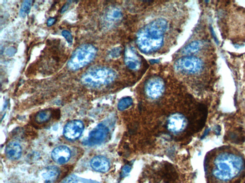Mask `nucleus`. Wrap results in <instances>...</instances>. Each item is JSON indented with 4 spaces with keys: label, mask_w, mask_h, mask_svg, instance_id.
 <instances>
[{
    "label": "nucleus",
    "mask_w": 245,
    "mask_h": 183,
    "mask_svg": "<svg viewBox=\"0 0 245 183\" xmlns=\"http://www.w3.org/2000/svg\"><path fill=\"white\" fill-rule=\"evenodd\" d=\"M168 23L163 19H157L141 29L137 36V45L144 53H150L159 49L163 43V35Z\"/></svg>",
    "instance_id": "nucleus-1"
},
{
    "label": "nucleus",
    "mask_w": 245,
    "mask_h": 183,
    "mask_svg": "<svg viewBox=\"0 0 245 183\" xmlns=\"http://www.w3.org/2000/svg\"><path fill=\"white\" fill-rule=\"evenodd\" d=\"M212 173L217 179L226 181L238 176L244 166V161L232 153H221L213 162Z\"/></svg>",
    "instance_id": "nucleus-2"
},
{
    "label": "nucleus",
    "mask_w": 245,
    "mask_h": 183,
    "mask_svg": "<svg viewBox=\"0 0 245 183\" xmlns=\"http://www.w3.org/2000/svg\"><path fill=\"white\" fill-rule=\"evenodd\" d=\"M116 77V73L112 69L95 67L87 71L82 76L81 81L86 86L98 88L110 84Z\"/></svg>",
    "instance_id": "nucleus-3"
},
{
    "label": "nucleus",
    "mask_w": 245,
    "mask_h": 183,
    "mask_svg": "<svg viewBox=\"0 0 245 183\" xmlns=\"http://www.w3.org/2000/svg\"><path fill=\"white\" fill-rule=\"evenodd\" d=\"M97 54V49L91 44L81 45L74 51L68 61L67 67L72 71L84 67L93 61Z\"/></svg>",
    "instance_id": "nucleus-4"
},
{
    "label": "nucleus",
    "mask_w": 245,
    "mask_h": 183,
    "mask_svg": "<svg viewBox=\"0 0 245 183\" xmlns=\"http://www.w3.org/2000/svg\"><path fill=\"white\" fill-rule=\"evenodd\" d=\"M203 61L195 56H187L180 58L174 63L176 71L188 74H196L200 73L203 68Z\"/></svg>",
    "instance_id": "nucleus-5"
},
{
    "label": "nucleus",
    "mask_w": 245,
    "mask_h": 183,
    "mask_svg": "<svg viewBox=\"0 0 245 183\" xmlns=\"http://www.w3.org/2000/svg\"><path fill=\"white\" fill-rule=\"evenodd\" d=\"M84 129V124L80 120L70 121L66 124L63 129V135L69 140H75L81 136Z\"/></svg>",
    "instance_id": "nucleus-6"
},
{
    "label": "nucleus",
    "mask_w": 245,
    "mask_h": 183,
    "mask_svg": "<svg viewBox=\"0 0 245 183\" xmlns=\"http://www.w3.org/2000/svg\"><path fill=\"white\" fill-rule=\"evenodd\" d=\"M164 83L159 77H153L146 85L147 94L151 98L157 99L162 95L164 90Z\"/></svg>",
    "instance_id": "nucleus-7"
},
{
    "label": "nucleus",
    "mask_w": 245,
    "mask_h": 183,
    "mask_svg": "<svg viewBox=\"0 0 245 183\" xmlns=\"http://www.w3.org/2000/svg\"><path fill=\"white\" fill-rule=\"evenodd\" d=\"M108 134L107 127L102 124H100L90 133L87 143L90 146L101 144L106 140Z\"/></svg>",
    "instance_id": "nucleus-8"
},
{
    "label": "nucleus",
    "mask_w": 245,
    "mask_h": 183,
    "mask_svg": "<svg viewBox=\"0 0 245 183\" xmlns=\"http://www.w3.org/2000/svg\"><path fill=\"white\" fill-rule=\"evenodd\" d=\"M186 120L185 117L180 114H175L170 116L167 122L168 130L173 133L181 132L185 128Z\"/></svg>",
    "instance_id": "nucleus-9"
},
{
    "label": "nucleus",
    "mask_w": 245,
    "mask_h": 183,
    "mask_svg": "<svg viewBox=\"0 0 245 183\" xmlns=\"http://www.w3.org/2000/svg\"><path fill=\"white\" fill-rule=\"evenodd\" d=\"M125 62L129 69L137 71L140 67L141 62L133 47H127L125 51Z\"/></svg>",
    "instance_id": "nucleus-10"
},
{
    "label": "nucleus",
    "mask_w": 245,
    "mask_h": 183,
    "mask_svg": "<svg viewBox=\"0 0 245 183\" xmlns=\"http://www.w3.org/2000/svg\"><path fill=\"white\" fill-rule=\"evenodd\" d=\"M51 156L52 159L58 164H65L70 160L71 156V151L66 146H59L53 150Z\"/></svg>",
    "instance_id": "nucleus-11"
},
{
    "label": "nucleus",
    "mask_w": 245,
    "mask_h": 183,
    "mask_svg": "<svg viewBox=\"0 0 245 183\" xmlns=\"http://www.w3.org/2000/svg\"><path fill=\"white\" fill-rule=\"evenodd\" d=\"M90 166L95 171L107 172L110 167V162L103 156H96L90 161Z\"/></svg>",
    "instance_id": "nucleus-12"
},
{
    "label": "nucleus",
    "mask_w": 245,
    "mask_h": 183,
    "mask_svg": "<svg viewBox=\"0 0 245 183\" xmlns=\"http://www.w3.org/2000/svg\"><path fill=\"white\" fill-rule=\"evenodd\" d=\"M22 148L17 143L12 142L7 145L6 148V154L9 159L15 160L20 158L22 154Z\"/></svg>",
    "instance_id": "nucleus-13"
},
{
    "label": "nucleus",
    "mask_w": 245,
    "mask_h": 183,
    "mask_svg": "<svg viewBox=\"0 0 245 183\" xmlns=\"http://www.w3.org/2000/svg\"><path fill=\"white\" fill-rule=\"evenodd\" d=\"M59 175L58 168L56 166H50L46 168L45 172L43 173V178L49 183H51L57 179Z\"/></svg>",
    "instance_id": "nucleus-14"
},
{
    "label": "nucleus",
    "mask_w": 245,
    "mask_h": 183,
    "mask_svg": "<svg viewBox=\"0 0 245 183\" xmlns=\"http://www.w3.org/2000/svg\"><path fill=\"white\" fill-rule=\"evenodd\" d=\"M203 46V43L202 41H194L185 46L183 49L182 52L185 55L195 54L201 50Z\"/></svg>",
    "instance_id": "nucleus-15"
},
{
    "label": "nucleus",
    "mask_w": 245,
    "mask_h": 183,
    "mask_svg": "<svg viewBox=\"0 0 245 183\" xmlns=\"http://www.w3.org/2000/svg\"><path fill=\"white\" fill-rule=\"evenodd\" d=\"M52 112L50 110L41 111L35 116V121L38 124H42L49 121L51 118Z\"/></svg>",
    "instance_id": "nucleus-16"
},
{
    "label": "nucleus",
    "mask_w": 245,
    "mask_h": 183,
    "mask_svg": "<svg viewBox=\"0 0 245 183\" xmlns=\"http://www.w3.org/2000/svg\"><path fill=\"white\" fill-rule=\"evenodd\" d=\"M32 3V1L30 0L24 1L22 2L19 12V15L20 17H25L27 14H29L31 9Z\"/></svg>",
    "instance_id": "nucleus-17"
},
{
    "label": "nucleus",
    "mask_w": 245,
    "mask_h": 183,
    "mask_svg": "<svg viewBox=\"0 0 245 183\" xmlns=\"http://www.w3.org/2000/svg\"><path fill=\"white\" fill-rule=\"evenodd\" d=\"M133 103V101L132 99L129 97H127L120 100L117 105V107L119 110L124 111L128 109L132 105Z\"/></svg>",
    "instance_id": "nucleus-18"
},
{
    "label": "nucleus",
    "mask_w": 245,
    "mask_h": 183,
    "mask_svg": "<svg viewBox=\"0 0 245 183\" xmlns=\"http://www.w3.org/2000/svg\"><path fill=\"white\" fill-rule=\"evenodd\" d=\"M122 17V13L118 9H112L108 14V17L112 20L116 21L119 20Z\"/></svg>",
    "instance_id": "nucleus-19"
},
{
    "label": "nucleus",
    "mask_w": 245,
    "mask_h": 183,
    "mask_svg": "<svg viewBox=\"0 0 245 183\" xmlns=\"http://www.w3.org/2000/svg\"><path fill=\"white\" fill-rule=\"evenodd\" d=\"M62 36L65 38L66 40L69 44H72L73 42V37H72L71 33L70 32L67 30H64L62 32Z\"/></svg>",
    "instance_id": "nucleus-20"
},
{
    "label": "nucleus",
    "mask_w": 245,
    "mask_h": 183,
    "mask_svg": "<svg viewBox=\"0 0 245 183\" xmlns=\"http://www.w3.org/2000/svg\"><path fill=\"white\" fill-rule=\"evenodd\" d=\"M62 183H78V181L75 176L70 175L67 177Z\"/></svg>",
    "instance_id": "nucleus-21"
},
{
    "label": "nucleus",
    "mask_w": 245,
    "mask_h": 183,
    "mask_svg": "<svg viewBox=\"0 0 245 183\" xmlns=\"http://www.w3.org/2000/svg\"><path fill=\"white\" fill-rule=\"evenodd\" d=\"M131 170V167L129 165H126L122 168V176L125 177L129 174Z\"/></svg>",
    "instance_id": "nucleus-22"
},
{
    "label": "nucleus",
    "mask_w": 245,
    "mask_h": 183,
    "mask_svg": "<svg viewBox=\"0 0 245 183\" xmlns=\"http://www.w3.org/2000/svg\"><path fill=\"white\" fill-rule=\"evenodd\" d=\"M16 49L14 47H10L7 49L6 51V54L8 56L11 57L14 55L16 53Z\"/></svg>",
    "instance_id": "nucleus-23"
},
{
    "label": "nucleus",
    "mask_w": 245,
    "mask_h": 183,
    "mask_svg": "<svg viewBox=\"0 0 245 183\" xmlns=\"http://www.w3.org/2000/svg\"><path fill=\"white\" fill-rule=\"evenodd\" d=\"M120 49L119 48H115L112 50L110 53V55L113 58H116L119 56L121 52Z\"/></svg>",
    "instance_id": "nucleus-24"
},
{
    "label": "nucleus",
    "mask_w": 245,
    "mask_h": 183,
    "mask_svg": "<svg viewBox=\"0 0 245 183\" xmlns=\"http://www.w3.org/2000/svg\"><path fill=\"white\" fill-rule=\"evenodd\" d=\"M71 2H72L71 1H68V2H67L66 4H65L64 6H63L62 7V9H61V13H65L66 11H67V10H68V8H69L70 3Z\"/></svg>",
    "instance_id": "nucleus-25"
},
{
    "label": "nucleus",
    "mask_w": 245,
    "mask_h": 183,
    "mask_svg": "<svg viewBox=\"0 0 245 183\" xmlns=\"http://www.w3.org/2000/svg\"><path fill=\"white\" fill-rule=\"evenodd\" d=\"M56 22V19L54 18H50L47 21V25L48 26H51L52 25H54V23Z\"/></svg>",
    "instance_id": "nucleus-26"
}]
</instances>
